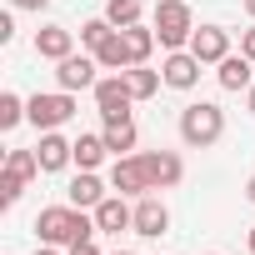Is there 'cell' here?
I'll return each mask as SVG.
<instances>
[{
    "label": "cell",
    "mask_w": 255,
    "mask_h": 255,
    "mask_svg": "<svg viewBox=\"0 0 255 255\" xmlns=\"http://www.w3.org/2000/svg\"><path fill=\"white\" fill-rule=\"evenodd\" d=\"M155 35L165 50H190V35H195V15L185 0H155Z\"/></svg>",
    "instance_id": "3"
},
{
    "label": "cell",
    "mask_w": 255,
    "mask_h": 255,
    "mask_svg": "<svg viewBox=\"0 0 255 255\" xmlns=\"http://www.w3.org/2000/svg\"><path fill=\"white\" fill-rule=\"evenodd\" d=\"M120 75H125V85H130V95H135V100H150V95L165 85V75H160V70H150V65H130V70H120Z\"/></svg>",
    "instance_id": "19"
},
{
    "label": "cell",
    "mask_w": 255,
    "mask_h": 255,
    "mask_svg": "<svg viewBox=\"0 0 255 255\" xmlns=\"http://www.w3.org/2000/svg\"><path fill=\"white\" fill-rule=\"evenodd\" d=\"M170 230V210H165V200H155V195H140V205H135V235H145V240H160Z\"/></svg>",
    "instance_id": "12"
},
{
    "label": "cell",
    "mask_w": 255,
    "mask_h": 255,
    "mask_svg": "<svg viewBox=\"0 0 255 255\" xmlns=\"http://www.w3.org/2000/svg\"><path fill=\"white\" fill-rule=\"evenodd\" d=\"M75 115V95L70 90H35L30 100H25V120L35 125V130H55V125H65Z\"/></svg>",
    "instance_id": "4"
},
{
    "label": "cell",
    "mask_w": 255,
    "mask_h": 255,
    "mask_svg": "<svg viewBox=\"0 0 255 255\" xmlns=\"http://www.w3.org/2000/svg\"><path fill=\"white\" fill-rule=\"evenodd\" d=\"M35 235H40V245H80V240H95L100 235V225H95V215H85L80 205H45L40 215H35Z\"/></svg>",
    "instance_id": "1"
},
{
    "label": "cell",
    "mask_w": 255,
    "mask_h": 255,
    "mask_svg": "<svg viewBox=\"0 0 255 255\" xmlns=\"http://www.w3.org/2000/svg\"><path fill=\"white\" fill-rule=\"evenodd\" d=\"M35 155H40V170H45V175H55V170H65V165L75 160V140H60L55 130H40Z\"/></svg>",
    "instance_id": "14"
},
{
    "label": "cell",
    "mask_w": 255,
    "mask_h": 255,
    "mask_svg": "<svg viewBox=\"0 0 255 255\" xmlns=\"http://www.w3.org/2000/svg\"><path fill=\"white\" fill-rule=\"evenodd\" d=\"M25 175H15V170H0V205H15L20 195H25Z\"/></svg>",
    "instance_id": "26"
},
{
    "label": "cell",
    "mask_w": 255,
    "mask_h": 255,
    "mask_svg": "<svg viewBox=\"0 0 255 255\" xmlns=\"http://www.w3.org/2000/svg\"><path fill=\"white\" fill-rule=\"evenodd\" d=\"M95 60H100V70H130V50H125V40H120V30L95 50Z\"/></svg>",
    "instance_id": "21"
},
{
    "label": "cell",
    "mask_w": 255,
    "mask_h": 255,
    "mask_svg": "<svg viewBox=\"0 0 255 255\" xmlns=\"http://www.w3.org/2000/svg\"><path fill=\"white\" fill-rule=\"evenodd\" d=\"M115 255H135V250H115Z\"/></svg>",
    "instance_id": "35"
},
{
    "label": "cell",
    "mask_w": 255,
    "mask_h": 255,
    "mask_svg": "<svg viewBox=\"0 0 255 255\" xmlns=\"http://www.w3.org/2000/svg\"><path fill=\"white\" fill-rule=\"evenodd\" d=\"M120 40H125V50H130V65H145L160 35H155V25H140V20H135V25H125V30H120Z\"/></svg>",
    "instance_id": "17"
},
{
    "label": "cell",
    "mask_w": 255,
    "mask_h": 255,
    "mask_svg": "<svg viewBox=\"0 0 255 255\" xmlns=\"http://www.w3.org/2000/svg\"><path fill=\"white\" fill-rule=\"evenodd\" d=\"M105 145H110V155H135V145H140V130H135V120L130 115H120V120H105Z\"/></svg>",
    "instance_id": "15"
},
{
    "label": "cell",
    "mask_w": 255,
    "mask_h": 255,
    "mask_svg": "<svg viewBox=\"0 0 255 255\" xmlns=\"http://www.w3.org/2000/svg\"><path fill=\"white\" fill-rule=\"evenodd\" d=\"M245 15H250V20H255V0H245Z\"/></svg>",
    "instance_id": "33"
},
{
    "label": "cell",
    "mask_w": 255,
    "mask_h": 255,
    "mask_svg": "<svg viewBox=\"0 0 255 255\" xmlns=\"http://www.w3.org/2000/svg\"><path fill=\"white\" fill-rule=\"evenodd\" d=\"M65 255H100V250H95V240H80V245H70Z\"/></svg>",
    "instance_id": "28"
},
{
    "label": "cell",
    "mask_w": 255,
    "mask_h": 255,
    "mask_svg": "<svg viewBox=\"0 0 255 255\" xmlns=\"http://www.w3.org/2000/svg\"><path fill=\"white\" fill-rule=\"evenodd\" d=\"M200 70H205V65H200L190 50H170V55H165V65H160V75H165V85H170V90H195Z\"/></svg>",
    "instance_id": "11"
},
{
    "label": "cell",
    "mask_w": 255,
    "mask_h": 255,
    "mask_svg": "<svg viewBox=\"0 0 255 255\" xmlns=\"http://www.w3.org/2000/svg\"><path fill=\"white\" fill-rule=\"evenodd\" d=\"M240 55H250V60H255V25H250V30H240Z\"/></svg>",
    "instance_id": "27"
},
{
    "label": "cell",
    "mask_w": 255,
    "mask_h": 255,
    "mask_svg": "<svg viewBox=\"0 0 255 255\" xmlns=\"http://www.w3.org/2000/svg\"><path fill=\"white\" fill-rule=\"evenodd\" d=\"M105 20H110L115 30L135 25V20H140V0H105Z\"/></svg>",
    "instance_id": "22"
},
{
    "label": "cell",
    "mask_w": 255,
    "mask_h": 255,
    "mask_svg": "<svg viewBox=\"0 0 255 255\" xmlns=\"http://www.w3.org/2000/svg\"><path fill=\"white\" fill-rule=\"evenodd\" d=\"M65 200H70V205H80V210H95V205L105 200V185H100V175H95V170H80V175L65 185Z\"/></svg>",
    "instance_id": "16"
},
{
    "label": "cell",
    "mask_w": 255,
    "mask_h": 255,
    "mask_svg": "<svg viewBox=\"0 0 255 255\" xmlns=\"http://www.w3.org/2000/svg\"><path fill=\"white\" fill-rule=\"evenodd\" d=\"M190 55H195L200 65H220V60L230 55V30H225V25H200V30L190 35Z\"/></svg>",
    "instance_id": "8"
},
{
    "label": "cell",
    "mask_w": 255,
    "mask_h": 255,
    "mask_svg": "<svg viewBox=\"0 0 255 255\" xmlns=\"http://www.w3.org/2000/svg\"><path fill=\"white\" fill-rule=\"evenodd\" d=\"M140 160L150 170V190H175L180 175H185V165H180L175 150H140Z\"/></svg>",
    "instance_id": "9"
},
{
    "label": "cell",
    "mask_w": 255,
    "mask_h": 255,
    "mask_svg": "<svg viewBox=\"0 0 255 255\" xmlns=\"http://www.w3.org/2000/svg\"><path fill=\"white\" fill-rule=\"evenodd\" d=\"M105 155H110L105 135H75V165H80V170H95Z\"/></svg>",
    "instance_id": "20"
},
{
    "label": "cell",
    "mask_w": 255,
    "mask_h": 255,
    "mask_svg": "<svg viewBox=\"0 0 255 255\" xmlns=\"http://www.w3.org/2000/svg\"><path fill=\"white\" fill-rule=\"evenodd\" d=\"M250 255H255V225H250Z\"/></svg>",
    "instance_id": "34"
},
{
    "label": "cell",
    "mask_w": 255,
    "mask_h": 255,
    "mask_svg": "<svg viewBox=\"0 0 255 255\" xmlns=\"http://www.w3.org/2000/svg\"><path fill=\"white\" fill-rule=\"evenodd\" d=\"M110 35H115V25H110L105 15H100V20H85V25H80V45H85L90 55H95V50H100V45H105Z\"/></svg>",
    "instance_id": "23"
},
{
    "label": "cell",
    "mask_w": 255,
    "mask_h": 255,
    "mask_svg": "<svg viewBox=\"0 0 255 255\" xmlns=\"http://www.w3.org/2000/svg\"><path fill=\"white\" fill-rule=\"evenodd\" d=\"M95 225L105 230V235H120V230H135V205H125V195H105L95 210Z\"/></svg>",
    "instance_id": "10"
},
{
    "label": "cell",
    "mask_w": 255,
    "mask_h": 255,
    "mask_svg": "<svg viewBox=\"0 0 255 255\" xmlns=\"http://www.w3.org/2000/svg\"><path fill=\"white\" fill-rule=\"evenodd\" d=\"M10 5H15V10H45L50 0H10Z\"/></svg>",
    "instance_id": "29"
},
{
    "label": "cell",
    "mask_w": 255,
    "mask_h": 255,
    "mask_svg": "<svg viewBox=\"0 0 255 255\" xmlns=\"http://www.w3.org/2000/svg\"><path fill=\"white\" fill-rule=\"evenodd\" d=\"M95 70H100L95 55H65V60H55V85L70 90V95L75 90H95V80H100Z\"/></svg>",
    "instance_id": "6"
},
{
    "label": "cell",
    "mask_w": 255,
    "mask_h": 255,
    "mask_svg": "<svg viewBox=\"0 0 255 255\" xmlns=\"http://www.w3.org/2000/svg\"><path fill=\"white\" fill-rule=\"evenodd\" d=\"M245 105H250V115H255V85H250V90H245Z\"/></svg>",
    "instance_id": "32"
},
{
    "label": "cell",
    "mask_w": 255,
    "mask_h": 255,
    "mask_svg": "<svg viewBox=\"0 0 255 255\" xmlns=\"http://www.w3.org/2000/svg\"><path fill=\"white\" fill-rule=\"evenodd\" d=\"M130 105H135V95H130V85H125V75H120V70L95 80V110H100L105 120H120V115H130Z\"/></svg>",
    "instance_id": "5"
},
{
    "label": "cell",
    "mask_w": 255,
    "mask_h": 255,
    "mask_svg": "<svg viewBox=\"0 0 255 255\" xmlns=\"http://www.w3.org/2000/svg\"><path fill=\"white\" fill-rule=\"evenodd\" d=\"M5 170H15V175H25V180L45 175V170H40V155H35V150H10V155H5Z\"/></svg>",
    "instance_id": "25"
},
{
    "label": "cell",
    "mask_w": 255,
    "mask_h": 255,
    "mask_svg": "<svg viewBox=\"0 0 255 255\" xmlns=\"http://www.w3.org/2000/svg\"><path fill=\"white\" fill-rule=\"evenodd\" d=\"M245 200H250V205H255V175H250V180H245Z\"/></svg>",
    "instance_id": "31"
},
{
    "label": "cell",
    "mask_w": 255,
    "mask_h": 255,
    "mask_svg": "<svg viewBox=\"0 0 255 255\" xmlns=\"http://www.w3.org/2000/svg\"><path fill=\"white\" fill-rule=\"evenodd\" d=\"M35 255H60V245H35Z\"/></svg>",
    "instance_id": "30"
},
{
    "label": "cell",
    "mask_w": 255,
    "mask_h": 255,
    "mask_svg": "<svg viewBox=\"0 0 255 255\" xmlns=\"http://www.w3.org/2000/svg\"><path fill=\"white\" fill-rule=\"evenodd\" d=\"M220 135H225V110L215 100H195V105L180 110V140L190 150H210Z\"/></svg>",
    "instance_id": "2"
},
{
    "label": "cell",
    "mask_w": 255,
    "mask_h": 255,
    "mask_svg": "<svg viewBox=\"0 0 255 255\" xmlns=\"http://www.w3.org/2000/svg\"><path fill=\"white\" fill-rule=\"evenodd\" d=\"M210 255H215V250H210Z\"/></svg>",
    "instance_id": "36"
},
{
    "label": "cell",
    "mask_w": 255,
    "mask_h": 255,
    "mask_svg": "<svg viewBox=\"0 0 255 255\" xmlns=\"http://www.w3.org/2000/svg\"><path fill=\"white\" fill-rule=\"evenodd\" d=\"M35 55H40V60H65V55H75V30H65V25H40V30H35Z\"/></svg>",
    "instance_id": "13"
},
{
    "label": "cell",
    "mask_w": 255,
    "mask_h": 255,
    "mask_svg": "<svg viewBox=\"0 0 255 255\" xmlns=\"http://www.w3.org/2000/svg\"><path fill=\"white\" fill-rule=\"evenodd\" d=\"M110 185H115L120 195H150V170H145V160H140V155H115Z\"/></svg>",
    "instance_id": "7"
},
{
    "label": "cell",
    "mask_w": 255,
    "mask_h": 255,
    "mask_svg": "<svg viewBox=\"0 0 255 255\" xmlns=\"http://www.w3.org/2000/svg\"><path fill=\"white\" fill-rule=\"evenodd\" d=\"M250 55H225L220 60V70H215V80H220V90H250L255 80H250Z\"/></svg>",
    "instance_id": "18"
},
{
    "label": "cell",
    "mask_w": 255,
    "mask_h": 255,
    "mask_svg": "<svg viewBox=\"0 0 255 255\" xmlns=\"http://www.w3.org/2000/svg\"><path fill=\"white\" fill-rule=\"evenodd\" d=\"M20 120H25V100L15 90H5V95H0V130H15Z\"/></svg>",
    "instance_id": "24"
}]
</instances>
